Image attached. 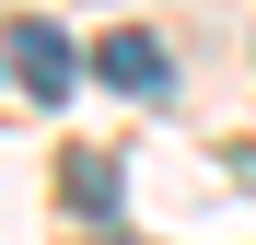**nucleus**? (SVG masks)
Wrapping results in <instances>:
<instances>
[{
    "instance_id": "1",
    "label": "nucleus",
    "mask_w": 256,
    "mask_h": 245,
    "mask_svg": "<svg viewBox=\"0 0 256 245\" xmlns=\"http://www.w3.org/2000/svg\"><path fill=\"white\" fill-rule=\"evenodd\" d=\"M0 59H12V82H24V94H70V82H82V47H70V35L47 24V12H24V24H0Z\"/></svg>"
},
{
    "instance_id": "2",
    "label": "nucleus",
    "mask_w": 256,
    "mask_h": 245,
    "mask_svg": "<svg viewBox=\"0 0 256 245\" xmlns=\"http://www.w3.org/2000/svg\"><path fill=\"white\" fill-rule=\"evenodd\" d=\"M94 70L116 82V94H140V105L163 94V82H175V59H163V47H152V35H105V47H94Z\"/></svg>"
},
{
    "instance_id": "3",
    "label": "nucleus",
    "mask_w": 256,
    "mask_h": 245,
    "mask_svg": "<svg viewBox=\"0 0 256 245\" xmlns=\"http://www.w3.org/2000/svg\"><path fill=\"white\" fill-rule=\"evenodd\" d=\"M116 198H128V175H116V152H70V210H116Z\"/></svg>"
}]
</instances>
